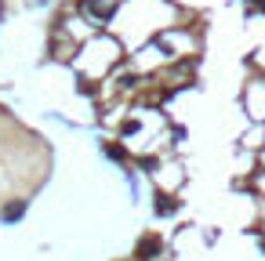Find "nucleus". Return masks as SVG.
Masks as SVG:
<instances>
[{"mask_svg": "<svg viewBox=\"0 0 265 261\" xmlns=\"http://www.w3.org/2000/svg\"><path fill=\"white\" fill-rule=\"evenodd\" d=\"M22 214H26V200H15V203H7V207L0 210V218L4 221H18Z\"/></svg>", "mask_w": 265, "mask_h": 261, "instance_id": "1", "label": "nucleus"}, {"mask_svg": "<svg viewBox=\"0 0 265 261\" xmlns=\"http://www.w3.org/2000/svg\"><path fill=\"white\" fill-rule=\"evenodd\" d=\"M153 254H160V239H157V236H145V239H142V247H138V258H142V261H149Z\"/></svg>", "mask_w": 265, "mask_h": 261, "instance_id": "2", "label": "nucleus"}, {"mask_svg": "<svg viewBox=\"0 0 265 261\" xmlns=\"http://www.w3.org/2000/svg\"><path fill=\"white\" fill-rule=\"evenodd\" d=\"M178 203L171 200V196H157V214H175Z\"/></svg>", "mask_w": 265, "mask_h": 261, "instance_id": "3", "label": "nucleus"}, {"mask_svg": "<svg viewBox=\"0 0 265 261\" xmlns=\"http://www.w3.org/2000/svg\"><path fill=\"white\" fill-rule=\"evenodd\" d=\"M106 153H109V156H113V160H124V156H127V153H124V149H116V145H109V149H106Z\"/></svg>", "mask_w": 265, "mask_h": 261, "instance_id": "4", "label": "nucleus"}]
</instances>
